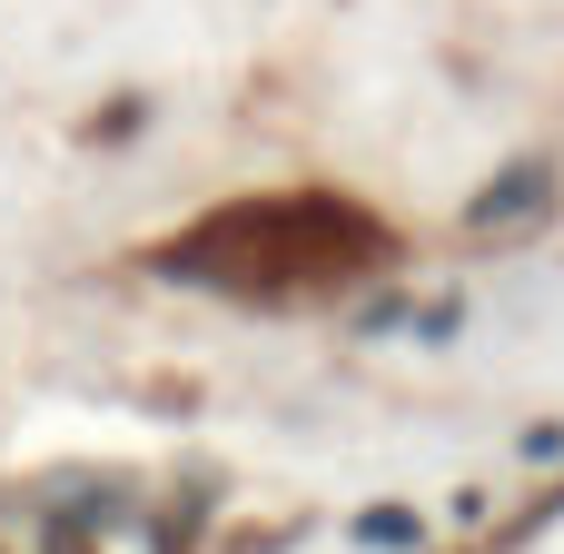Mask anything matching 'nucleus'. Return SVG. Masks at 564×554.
I'll use <instances>...</instances> for the list:
<instances>
[]
</instances>
